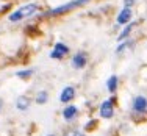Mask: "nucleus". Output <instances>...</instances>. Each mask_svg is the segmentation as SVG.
<instances>
[{
	"label": "nucleus",
	"mask_w": 147,
	"mask_h": 136,
	"mask_svg": "<svg viewBox=\"0 0 147 136\" xmlns=\"http://www.w3.org/2000/svg\"><path fill=\"white\" fill-rule=\"evenodd\" d=\"M36 11H38L36 3H28V5H24V6H20L19 9H16V11L9 16V20H11V22H19V20L25 19V17L33 16Z\"/></svg>",
	"instance_id": "1"
},
{
	"label": "nucleus",
	"mask_w": 147,
	"mask_h": 136,
	"mask_svg": "<svg viewBox=\"0 0 147 136\" xmlns=\"http://www.w3.org/2000/svg\"><path fill=\"white\" fill-rule=\"evenodd\" d=\"M88 2H89V0H72V2L64 3V5H61V6H58V8L49 11V14H52V16L63 14V13H67V11H71V9H74V8H78V6L85 5V3H88Z\"/></svg>",
	"instance_id": "2"
},
{
	"label": "nucleus",
	"mask_w": 147,
	"mask_h": 136,
	"mask_svg": "<svg viewBox=\"0 0 147 136\" xmlns=\"http://www.w3.org/2000/svg\"><path fill=\"white\" fill-rule=\"evenodd\" d=\"M67 52H69L67 45L63 44V42H57L55 47H53V50H52V53H50V57L53 58V60H59V58H63Z\"/></svg>",
	"instance_id": "3"
},
{
	"label": "nucleus",
	"mask_w": 147,
	"mask_h": 136,
	"mask_svg": "<svg viewBox=\"0 0 147 136\" xmlns=\"http://www.w3.org/2000/svg\"><path fill=\"white\" fill-rule=\"evenodd\" d=\"M100 116L103 117V119H110V117H113L114 114V108H113V102L111 100H105V102L100 105Z\"/></svg>",
	"instance_id": "4"
},
{
	"label": "nucleus",
	"mask_w": 147,
	"mask_h": 136,
	"mask_svg": "<svg viewBox=\"0 0 147 136\" xmlns=\"http://www.w3.org/2000/svg\"><path fill=\"white\" fill-rule=\"evenodd\" d=\"M74 97H75V89H74L72 86H67V88L63 89L61 96H59V100H61L63 103H67V102H71Z\"/></svg>",
	"instance_id": "5"
},
{
	"label": "nucleus",
	"mask_w": 147,
	"mask_h": 136,
	"mask_svg": "<svg viewBox=\"0 0 147 136\" xmlns=\"http://www.w3.org/2000/svg\"><path fill=\"white\" fill-rule=\"evenodd\" d=\"M130 19H131V8H124L117 16V24L125 25V24L130 22Z\"/></svg>",
	"instance_id": "6"
},
{
	"label": "nucleus",
	"mask_w": 147,
	"mask_h": 136,
	"mask_svg": "<svg viewBox=\"0 0 147 136\" xmlns=\"http://www.w3.org/2000/svg\"><path fill=\"white\" fill-rule=\"evenodd\" d=\"M85 64H86V55L85 53H77L75 57L72 58V66L75 69L85 67Z\"/></svg>",
	"instance_id": "7"
},
{
	"label": "nucleus",
	"mask_w": 147,
	"mask_h": 136,
	"mask_svg": "<svg viewBox=\"0 0 147 136\" xmlns=\"http://www.w3.org/2000/svg\"><path fill=\"white\" fill-rule=\"evenodd\" d=\"M133 108H135V111H144L147 108V99L142 96L136 97L135 102H133Z\"/></svg>",
	"instance_id": "8"
},
{
	"label": "nucleus",
	"mask_w": 147,
	"mask_h": 136,
	"mask_svg": "<svg viewBox=\"0 0 147 136\" xmlns=\"http://www.w3.org/2000/svg\"><path fill=\"white\" fill-rule=\"evenodd\" d=\"M77 113H78V110H77V106H74V105H69V106H66V108H64V111H63V116H64V119H67V121H72L74 117L77 116Z\"/></svg>",
	"instance_id": "9"
},
{
	"label": "nucleus",
	"mask_w": 147,
	"mask_h": 136,
	"mask_svg": "<svg viewBox=\"0 0 147 136\" xmlns=\"http://www.w3.org/2000/svg\"><path fill=\"white\" fill-rule=\"evenodd\" d=\"M16 106H17V110H19V111L28 110V106H30V99H28V97H25V96H20L19 99H17V102H16Z\"/></svg>",
	"instance_id": "10"
},
{
	"label": "nucleus",
	"mask_w": 147,
	"mask_h": 136,
	"mask_svg": "<svg viewBox=\"0 0 147 136\" xmlns=\"http://www.w3.org/2000/svg\"><path fill=\"white\" fill-rule=\"evenodd\" d=\"M107 86H108V91H110V92H114L116 88H117V77L116 75H111L110 78H108Z\"/></svg>",
	"instance_id": "11"
},
{
	"label": "nucleus",
	"mask_w": 147,
	"mask_h": 136,
	"mask_svg": "<svg viewBox=\"0 0 147 136\" xmlns=\"http://www.w3.org/2000/svg\"><path fill=\"white\" fill-rule=\"evenodd\" d=\"M133 27H135V24H130V22H128V25H127V28H125L124 31H122V33L121 34H119V41H122V39H124V38H127L128 36V34H130V31L133 30Z\"/></svg>",
	"instance_id": "12"
},
{
	"label": "nucleus",
	"mask_w": 147,
	"mask_h": 136,
	"mask_svg": "<svg viewBox=\"0 0 147 136\" xmlns=\"http://www.w3.org/2000/svg\"><path fill=\"white\" fill-rule=\"evenodd\" d=\"M45 100H47V92H45V91H41L36 97V102L38 103H45Z\"/></svg>",
	"instance_id": "13"
},
{
	"label": "nucleus",
	"mask_w": 147,
	"mask_h": 136,
	"mask_svg": "<svg viewBox=\"0 0 147 136\" xmlns=\"http://www.w3.org/2000/svg\"><path fill=\"white\" fill-rule=\"evenodd\" d=\"M64 136H85L82 133L80 130H69V131H66Z\"/></svg>",
	"instance_id": "14"
},
{
	"label": "nucleus",
	"mask_w": 147,
	"mask_h": 136,
	"mask_svg": "<svg viewBox=\"0 0 147 136\" xmlns=\"http://www.w3.org/2000/svg\"><path fill=\"white\" fill-rule=\"evenodd\" d=\"M133 3H135V0H124V8H130Z\"/></svg>",
	"instance_id": "15"
},
{
	"label": "nucleus",
	"mask_w": 147,
	"mask_h": 136,
	"mask_svg": "<svg viewBox=\"0 0 147 136\" xmlns=\"http://www.w3.org/2000/svg\"><path fill=\"white\" fill-rule=\"evenodd\" d=\"M130 44H131L130 41H125L124 44H121V45H119V47H117V52H121V50H122V48H124V47H128V45H130Z\"/></svg>",
	"instance_id": "16"
},
{
	"label": "nucleus",
	"mask_w": 147,
	"mask_h": 136,
	"mask_svg": "<svg viewBox=\"0 0 147 136\" xmlns=\"http://www.w3.org/2000/svg\"><path fill=\"white\" fill-rule=\"evenodd\" d=\"M31 74H33V71H27V72H19L17 75H19V77H28Z\"/></svg>",
	"instance_id": "17"
},
{
	"label": "nucleus",
	"mask_w": 147,
	"mask_h": 136,
	"mask_svg": "<svg viewBox=\"0 0 147 136\" xmlns=\"http://www.w3.org/2000/svg\"><path fill=\"white\" fill-rule=\"evenodd\" d=\"M47 136H57V135H47Z\"/></svg>",
	"instance_id": "18"
},
{
	"label": "nucleus",
	"mask_w": 147,
	"mask_h": 136,
	"mask_svg": "<svg viewBox=\"0 0 147 136\" xmlns=\"http://www.w3.org/2000/svg\"><path fill=\"white\" fill-rule=\"evenodd\" d=\"M0 110H2V102H0Z\"/></svg>",
	"instance_id": "19"
}]
</instances>
